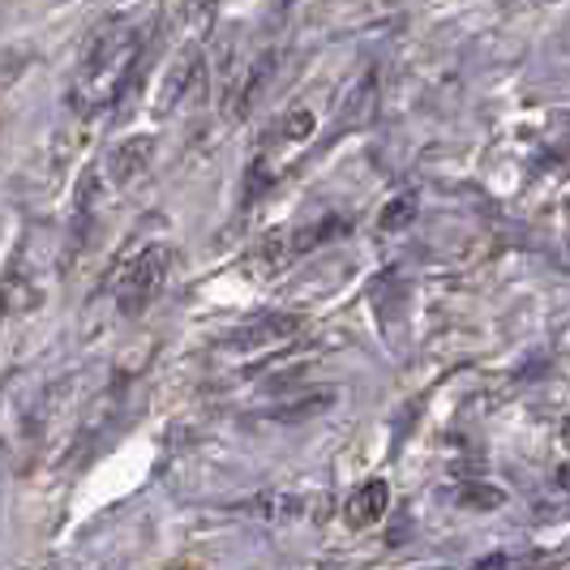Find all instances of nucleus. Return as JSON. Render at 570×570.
Listing matches in <instances>:
<instances>
[{
    "label": "nucleus",
    "mask_w": 570,
    "mask_h": 570,
    "mask_svg": "<svg viewBox=\"0 0 570 570\" xmlns=\"http://www.w3.org/2000/svg\"><path fill=\"white\" fill-rule=\"evenodd\" d=\"M138 56H142V31L112 18L100 31V39L82 56V69H78V82H73V107L91 112V107L116 104L133 82Z\"/></svg>",
    "instance_id": "obj_1"
},
{
    "label": "nucleus",
    "mask_w": 570,
    "mask_h": 570,
    "mask_svg": "<svg viewBox=\"0 0 570 570\" xmlns=\"http://www.w3.org/2000/svg\"><path fill=\"white\" fill-rule=\"evenodd\" d=\"M167 266H172V249L167 245H147L138 258L125 266V275H120L116 310L125 313V317H138V313L151 310V301H155L163 279H167Z\"/></svg>",
    "instance_id": "obj_2"
},
{
    "label": "nucleus",
    "mask_w": 570,
    "mask_h": 570,
    "mask_svg": "<svg viewBox=\"0 0 570 570\" xmlns=\"http://www.w3.org/2000/svg\"><path fill=\"white\" fill-rule=\"evenodd\" d=\"M296 326H301V317H292V313H279V317H261V322H254V326H245V330L228 335L223 344H228V348H254V344H283V339H292V335H296Z\"/></svg>",
    "instance_id": "obj_3"
},
{
    "label": "nucleus",
    "mask_w": 570,
    "mask_h": 570,
    "mask_svg": "<svg viewBox=\"0 0 570 570\" xmlns=\"http://www.w3.org/2000/svg\"><path fill=\"white\" fill-rule=\"evenodd\" d=\"M386 498H391V489H386V480H364L361 489L348 498V507H344V515H348V527H369V523H377V519L386 515Z\"/></svg>",
    "instance_id": "obj_4"
},
{
    "label": "nucleus",
    "mask_w": 570,
    "mask_h": 570,
    "mask_svg": "<svg viewBox=\"0 0 570 570\" xmlns=\"http://www.w3.org/2000/svg\"><path fill=\"white\" fill-rule=\"evenodd\" d=\"M335 404V391L330 386H322V391H301V395H288V399H279L266 420H279V424H296V420H310V416L326 412Z\"/></svg>",
    "instance_id": "obj_5"
},
{
    "label": "nucleus",
    "mask_w": 570,
    "mask_h": 570,
    "mask_svg": "<svg viewBox=\"0 0 570 570\" xmlns=\"http://www.w3.org/2000/svg\"><path fill=\"white\" fill-rule=\"evenodd\" d=\"M147 155H151V138H142V142H125V147L116 151V163H112L116 181H120V185H125V181H133V172H142V167H147Z\"/></svg>",
    "instance_id": "obj_6"
},
{
    "label": "nucleus",
    "mask_w": 570,
    "mask_h": 570,
    "mask_svg": "<svg viewBox=\"0 0 570 570\" xmlns=\"http://www.w3.org/2000/svg\"><path fill=\"white\" fill-rule=\"evenodd\" d=\"M194 78H198V48H189V53L176 60V69L167 73V104H181Z\"/></svg>",
    "instance_id": "obj_7"
},
{
    "label": "nucleus",
    "mask_w": 570,
    "mask_h": 570,
    "mask_svg": "<svg viewBox=\"0 0 570 570\" xmlns=\"http://www.w3.org/2000/svg\"><path fill=\"white\" fill-rule=\"evenodd\" d=\"M416 194H399V198H391L386 207H382V214H377V228L382 232H399L404 223H412V214H416Z\"/></svg>",
    "instance_id": "obj_8"
},
{
    "label": "nucleus",
    "mask_w": 570,
    "mask_h": 570,
    "mask_svg": "<svg viewBox=\"0 0 570 570\" xmlns=\"http://www.w3.org/2000/svg\"><path fill=\"white\" fill-rule=\"evenodd\" d=\"M310 133H313L310 107H292V112H283V120H279V142H305Z\"/></svg>",
    "instance_id": "obj_9"
},
{
    "label": "nucleus",
    "mask_w": 570,
    "mask_h": 570,
    "mask_svg": "<svg viewBox=\"0 0 570 570\" xmlns=\"http://www.w3.org/2000/svg\"><path fill=\"white\" fill-rule=\"evenodd\" d=\"M460 502H464L467 511H498L507 502V493L493 489V485H467L464 493H460Z\"/></svg>",
    "instance_id": "obj_10"
},
{
    "label": "nucleus",
    "mask_w": 570,
    "mask_h": 570,
    "mask_svg": "<svg viewBox=\"0 0 570 570\" xmlns=\"http://www.w3.org/2000/svg\"><path fill=\"white\" fill-rule=\"evenodd\" d=\"M330 236H348V219H326V223H317V232L296 236V249H317V245L330 241Z\"/></svg>",
    "instance_id": "obj_11"
},
{
    "label": "nucleus",
    "mask_w": 570,
    "mask_h": 570,
    "mask_svg": "<svg viewBox=\"0 0 570 570\" xmlns=\"http://www.w3.org/2000/svg\"><path fill=\"white\" fill-rule=\"evenodd\" d=\"M283 4H292V0H283Z\"/></svg>",
    "instance_id": "obj_12"
}]
</instances>
